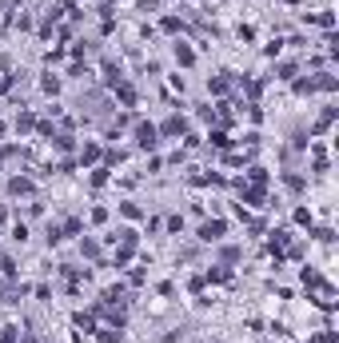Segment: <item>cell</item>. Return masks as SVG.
<instances>
[{"label": "cell", "instance_id": "obj_1", "mask_svg": "<svg viewBox=\"0 0 339 343\" xmlns=\"http://www.w3.org/2000/svg\"><path fill=\"white\" fill-rule=\"evenodd\" d=\"M136 144L144 152H152V148H156V128H152V124H140V128H136Z\"/></svg>", "mask_w": 339, "mask_h": 343}, {"label": "cell", "instance_id": "obj_2", "mask_svg": "<svg viewBox=\"0 0 339 343\" xmlns=\"http://www.w3.org/2000/svg\"><path fill=\"white\" fill-rule=\"evenodd\" d=\"M220 236H224V224H220V220H211V224L200 228V239H208V243H211V239H220Z\"/></svg>", "mask_w": 339, "mask_h": 343}, {"label": "cell", "instance_id": "obj_3", "mask_svg": "<svg viewBox=\"0 0 339 343\" xmlns=\"http://www.w3.org/2000/svg\"><path fill=\"white\" fill-rule=\"evenodd\" d=\"M8 192H12V196H28V192H32V180H12Z\"/></svg>", "mask_w": 339, "mask_h": 343}, {"label": "cell", "instance_id": "obj_4", "mask_svg": "<svg viewBox=\"0 0 339 343\" xmlns=\"http://www.w3.org/2000/svg\"><path fill=\"white\" fill-rule=\"evenodd\" d=\"M176 60H180V64H192L196 52H192V48H183V44H176Z\"/></svg>", "mask_w": 339, "mask_h": 343}, {"label": "cell", "instance_id": "obj_5", "mask_svg": "<svg viewBox=\"0 0 339 343\" xmlns=\"http://www.w3.org/2000/svg\"><path fill=\"white\" fill-rule=\"evenodd\" d=\"M164 132H168V136H176V132H183V120H180V116H172V120L164 124Z\"/></svg>", "mask_w": 339, "mask_h": 343}, {"label": "cell", "instance_id": "obj_6", "mask_svg": "<svg viewBox=\"0 0 339 343\" xmlns=\"http://www.w3.org/2000/svg\"><path fill=\"white\" fill-rule=\"evenodd\" d=\"M120 100H124V104H136V92H132V88H124V84H120Z\"/></svg>", "mask_w": 339, "mask_h": 343}, {"label": "cell", "instance_id": "obj_7", "mask_svg": "<svg viewBox=\"0 0 339 343\" xmlns=\"http://www.w3.org/2000/svg\"><path fill=\"white\" fill-rule=\"evenodd\" d=\"M0 343H16V327H4V331H0Z\"/></svg>", "mask_w": 339, "mask_h": 343}, {"label": "cell", "instance_id": "obj_8", "mask_svg": "<svg viewBox=\"0 0 339 343\" xmlns=\"http://www.w3.org/2000/svg\"><path fill=\"white\" fill-rule=\"evenodd\" d=\"M4 88H8V72H4V68H0V92H4Z\"/></svg>", "mask_w": 339, "mask_h": 343}]
</instances>
